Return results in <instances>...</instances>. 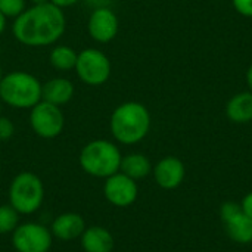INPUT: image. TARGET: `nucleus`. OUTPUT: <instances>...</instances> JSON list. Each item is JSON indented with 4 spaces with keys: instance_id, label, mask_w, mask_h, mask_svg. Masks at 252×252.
Listing matches in <instances>:
<instances>
[{
    "instance_id": "nucleus-1",
    "label": "nucleus",
    "mask_w": 252,
    "mask_h": 252,
    "mask_svg": "<svg viewBox=\"0 0 252 252\" xmlns=\"http://www.w3.org/2000/svg\"><path fill=\"white\" fill-rule=\"evenodd\" d=\"M66 19L61 7L53 3L32 4L13 22L15 38L28 47H44L55 44L65 32Z\"/></svg>"
},
{
    "instance_id": "nucleus-2",
    "label": "nucleus",
    "mask_w": 252,
    "mask_h": 252,
    "mask_svg": "<svg viewBox=\"0 0 252 252\" xmlns=\"http://www.w3.org/2000/svg\"><path fill=\"white\" fill-rule=\"evenodd\" d=\"M151 112L140 102H124L118 105L109 120L114 139L123 145L142 142L151 130Z\"/></svg>"
},
{
    "instance_id": "nucleus-3",
    "label": "nucleus",
    "mask_w": 252,
    "mask_h": 252,
    "mask_svg": "<svg viewBox=\"0 0 252 252\" xmlns=\"http://www.w3.org/2000/svg\"><path fill=\"white\" fill-rule=\"evenodd\" d=\"M0 100L15 109H31L41 100V83L25 71H13L0 81Z\"/></svg>"
},
{
    "instance_id": "nucleus-4",
    "label": "nucleus",
    "mask_w": 252,
    "mask_h": 252,
    "mask_svg": "<svg viewBox=\"0 0 252 252\" xmlns=\"http://www.w3.org/2000/svg\"><path fill=\"white\" fill-rule=\"evenodd\" d=\"M123 155L118 146L109 140L97 139L89 142L80 152V165L81 168L99 179H108L109 176L120 171Z\"/></svg>"
},
{
    "instance_id": "nucleus-5",
    "label": "nucleus",
    "mask_w": 252,
    "mask_h": 252,
    "mask_svg": "<svg viewBox=\"0 0 252 252\" xmlns=\"http://www.w3.org/2000/svg\"><path fill=\"white\" fill-rule=\"evenodd\" d=\"M44 199V188L38 176L30 171L19 173L9 188V204L19 214L35 213Z\"/></svg>"
},
{
    "instance_id": "nucleus-6",
    "label": "nucleus",
    "mask_w": 252,
    "mask_h": 252,
    "mask_svg": "<svg viewBox=\"0 0 252 252\" xmlns=\"http://www.w3.org/2000/svg\"><path fill=\"white\" fill-rule=\"evenodd\" d=\"M74 69L84 84L93 87L105 84L112 72L109 58L102 50L92 47L78 53Z\"/></svg>"
},
{
    "instance_id": "nucleus-7",
    "label": "nucleus",
    "mask_w": 252,
    "mask_h": 252,
    "mask_svg": "<svg viewBox=\"0 0 252 252\" xmlns=\"http://www.w3.org/2000/svg\"><path fill=\"white\" fill-rule=\"evenodd\" d=\"M30 126L37 136L43 139H55L63 130V112L59 106L40 100L30 111Z\"/></svg>"
},
{
    "instance_id": "nucleus-8",
    "label": "nucleus",
    "mask_w": 252,
    "mask_h": 252,
    "mask_svg": "<svg viewBox=\"0 0 252 252\" xmlns=\"http://www.w3.org/2000/svg\"><path fill=\"white\" fill-rule=\"evenodd\" d=\"M52 232L38 223L18 226L12 235V244L18 252H49L52 247Z\"/></svg>"
},
{
    "instance_id": "nucleus-9",
    "label": "nucleus",
    "mask_w": 252,
    "mask_h": 252,
    "mask_svg": "<svg viewBox=\"0 0 252 252\" xmlns=\"http://www.w3.org/2000/svg\"><path fill=\"white\" fill-rule=\"evenodd\" d=\"M103 193L109 204L120 208H126L136 202L139 195V188L136 180L118 171L106 179L103 186Z\"/></svg>"
},
{
    "instance_id": "nucleus-10",
    "label": "nucleus",
    "mask_w": 252,
    "mask_h": 252,
    "mask_svg": "<svg viewBox=\"0 0 252 252\" xmlns=\"http://www.w3.org/2000/svg\"><path fill=\"white\" fill-rule=\"evenodd\" d=\"M87 30L90 37L97 43H109L112 41L120 30V21L114 10L109 7H97L94 9L87 22Z\"/></svg>"
},
{
    "instance_id": "nucleus-11",
    "label": "nucleus",
    "mask_w": 252,
    "mask_h": 252,
    "mask_svg": "<svg viewBox=\"0 0 252 252\" xmlns=\"http://www.w3.org/2000/svg\"><path fill=\"white\" fill-rule=\"evenodd\" d=\"M155 183L164 190L177 189L186 176V167L177 157H165L159 159L152 168Z\"/></svg>"
},
{
    "instance_id": "nucleus-12",
    "label": "nucleus",
    "mask_w": 252,
    "mask_h": 252,
    "mask_svg": "<svg viewBox=\"0 0 252 252\" xmlns=\"http://www.w3.org/2000/svg\"><path fill=\"white\" fill-rule=\"evenodd\" d=\"M86 230V223L83 217L77 213H65L56 217L52 223V235L61 241H74L81 238Z\"/></svg>"
},
{
    "instance_id": "nucleus-13",
    "label": "nucleus",
    "mask_w": 252,
    "mask_h": 252,
    "mask_svg": "<svg viewBox=\"0 0 252 252\" xmlns=\"http://www.w3.org/2000/svg\"><path fill=\"white\" fill-rule=\"evenodd\" d=\"M74 96V84L63 77H55L41 84V100L56 106L68 103Z\"/></svg>"
},
{
    "instance_id": "nucleus-14",
    "label": "nucleus",
    "mask_w": 252,
    "mask_h": 252,
    "mask_svg": "<svg viewBox=\"0 0 252 252\" xmlns=\"http://www.w3.org/2000/svg\"><path fill=\"white\" fill-rule=\"evenodd\" d=\"M223 224L227 236L233 242L239 245L252 244V219L242 211V208L232 217L223 220Z\"/></svg>"
},
{
    "instance_id": "nucleus-15",
    "label": "nucleus",
    "mask_w": 252,
    "mask_h": 252,
    "mask_svg": "<svg viewBox=\"0 0 252 252\" xmlns=\"http://www.w3.org/2000/svg\"><path fill=\"white\" fill-rule=\"evenodd\" d=\"M81 247L86 252H111L114 250V236L102 226H92L83 232Z\"/></svg>"
},
{
    "instance_id": "nucleus-16",
    "label": "nucleus",
    "mask_w": 252,
    "mask_h": 252,
    "mask_svg": "<svg viewBox=\"0 0 252 252\" xmlns=\"http://www.w3.org/2000/svg\"><path fill=\"white\" fill-rule=\"evenodd\" d=\"M226 115L236 124H247L252 121V92L235 94L226 103Z\"/></svg>"
},
{
    "instance_id": "nucleus-17",
    "label": "nucleus",
    "mask_w": 252,
    "mask_h": 252,
    "mask_svg": "<svg viewBox=\"0 0 252 252\" xmlns=\"http://www.w3.org/2000/svg\"><path fill=\"white\" fill-rule=\"evenodd\" d=\"M120 171L133 180H140L152 173V164L143 154H130L123 157Z\"/></svg>"
},
{
    "instance_id": "nucleus-18",
    "label": "nucleus",
    "mask_w": 252,
    "mask_h": 252,
    "mask_svg": "<svg viewBox=\"0 0 252 252\" xmlns=\"http://www.w3.org/2000/svg\"><path fill=\"white\" fill-rule=\"evenodd\" d=\"M78 53L69 46H56L50 52V63L58 71H69L75 68Z\"/></svg>"
},
{
    "instance_id": "nucleus-19",
    "label": "nucleus",
    "mask_w": 252,
    "mask_h": 252,
    "mask_svg": "<svg viewBox=\"0 0 252 252\" xmlns=\"http://www.w3.org/2000/svg\"><path fill=\"white\" fill-rule=\"evenodd\" d=\"M19 221V213L9 204L0 207V235L13 233V230L18 227Z\"/></svg>"
},
{
    "instance_id": "nucleus-20",
    "label": "nucleus",
    "mask_w": 252,
    "mask_h": 252,
    "mask_svg": "<svg viewBox=\"0 0 252 252\" xmlns=\"http://www.w3.org/2000/svg\"><path fill=\"white\" fill-rule=\"evenodd\" d=\"M25 9V0H0V12L6 18H18Z\"/></svg>"
},
{
    "instance_id": "nucleus-21",
    "label": "nucleus",
    "mask_w": 252,
    "mask_h": 252,
    "mask_svg": "<svg viewBox=\"0 0 252 252\" xmlns=\"http://www.w3.org/2000/svg\"><path fill=\"white\" fill-rule=\"evenodd\" d=\"M13 133H15L13 123L9 118L0 115V142H6V140L12 139Z\"/></svg>"
},
{
    "instance_id": "nucleus-22",
    "label": "nucleus",
    "mask_w": 252,
    "mask_h": 252,
    "mask_svg": "<svg viewBox=\"0 0 252 252\" xmlns=\"http://www.w3.org/2000/svg\"><path fill=\"white\" fill-rule=\"evenodd\" d=\"M239 210H241V204H238V202L227 201V202L221 204V207H220V219H221V221L229 219V217H232Z\"/></svg>"
},
{
    "instance_id": "nucleus-23",
    "label": "nucleus",
    "mask_w": 252,
    "mask_h": 252,
    "mask_svg": "<svg viewBox=\"0 0 252 252\" xmlns=\"http://www.w3.org/2000/svg\"><path fill=\"white\" fill-rule=\"evenodd\" d=\"M235 10L247 18H252V0H232Z\"/></svg>"
},
{
    "instance_id": "nucleus-24",
    "label": "nucleus",
    "mask_w": 252,
    "mask_h": 252,
    "mask_svg": "<svg viewBox=\"0 0 252 252\" xmlns=\"http://www.w3.org/2000/svg\"><path fill=\"white\" fill-rule=\"evenodd\" d=\"M241 208H242V211H244L248 217H251L252 219V192L247 193V195L244 196V199H242V202H241Z\"/></svg>"
},
{
    "instance_id": "nucleus-25",
    "label": "nucleus",
    "mask_w": 252,
    "mask_h": 252,
    "mask_svg": "<svg viewBox=\"0 0 252 252\" xmlns=\"http://www.w3.org/2000/svg\"><path fill=\"white\" fill-rule=\"evenodd\" d=\"M49 1H50V3H53L55 6H58V7L63 9V7H69V6L77 4L80 0H49Z\"/></svg>"
},
{
    "instance_id": "nucleus-26",
    "label": "nucleus",
    "mask_w": 252,
    "mask_h": 252,
    "mask_svg": "<svg viewBox=\"0 0 252 252\" xmlns=\"http://www.w3.org/2000/svg\"><path fill=\"white\" fill-rule=\"evenodd\" d=\"M247 83H248V87H250V90L252 92V63L250 65L248 71H247Z\"/></svg>"
},
{
    "instance_id": "nucleus-27",
    "label": "nucleus",
    "mask_w": 252,
    "mask_h": 252,
    "mask_svg": "<svg viewBox=\"0 0 252 252\" xmlns=\"http://www.w3.org/2000/svg\"><path fill=\"white\" fill-rule=\"evenodd\" d=\"M6 16L0 12V35L3 34V31H4V28H6Z\"/></svg>"
},
{
    "instance_id": "nucleus-28",
    "label": "nucleus",
    "mask_w": 252,
    "mask_h": 252,
    "mask_svg": "<svg viewBox=\"0 0 252 252\" xmlns=\"http://www.w3.org/2000/svg\"><path fill=\"white\" fill-rule=\"evenodd\" d=\"M34 4H40V3H47L49 0H31Z\"/></svg>"
},
{
    "instance_id": "nucleus-29",
    "label": "nucleus",
    "mask_w": 252,
    "mask_h": 252,
    "mask_svg": "<svg viewBox=\"0 0 252 252\" xmlns=\"http://www.w3.org/2000/svg\"><path fill=\"white\" fill-rule=\"evenodd\" d=\"M1 78H3V69H1V66H0V81H1Z\"/></svg>"
},
{
    "instance_id": "nucleus-30",
    "label": "nucleus",
    "mask_w": 252,
    "mask_h": 252,
    "mask_svg": "<svg viewBox=\"0 0 252 252\" xmlns=\"http://www.w3.org/2000/svg\"><path fill=\"white\" fill-rule=\"evenodd\" d=\"M0 115H1V105H0Z\"/></svg>"
}]
</instances>
